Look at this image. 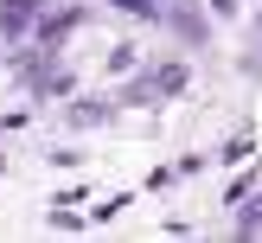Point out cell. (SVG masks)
<instances>
[{
  "label": "cell",
  "mask_w": 262,
  "mask_h": 243,
  "mask_svg": "<svg viewBox=\"0 0 262 243\" xmlns=\"http://www.w3.org/2000/svg\"><path fill=\"white\" fill-rule=\"evenodd\" d=\"M211 7H217V13H230V7H237V0H211Z\"/></svg>",
  "instance_id": "3"
},
{
  "label": "cell",
  "mask_w": 262,
  "mask_h": 243,
  "mask_svg": "<svg viewBox=\"0 0 262 243\" xmlns=\"http://www.w3.org/2000/svg\"><path fill=\"white\" fill-rule=\"evenodd\" d=\"M32 19H38V7H32V0H0V26H7V32H26Z\"/></svg>",
  "instance_id": "1"
},
{
  "label": "cell",
  "mask_w": 262,
  "mask_h": 243,
  "mask_svg": "<svg viewBox=\"0 0 262 243\" xmlns=\"http://www.w3.org/2000/svg\"><path fill=\"white\" fill-rule=\"evenodd\" d=\"M115 7H128V13H147V0H115Z\"/></svg>",
  "instance_id": "2"
}]
</instances>
